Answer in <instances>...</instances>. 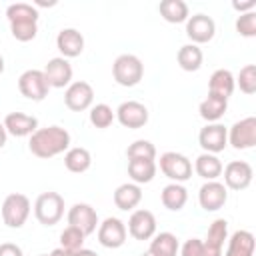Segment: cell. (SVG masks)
I'll return each instance as SVG.
<instances>
[{"instance_id":"3","label":"cell","mask_w":256,"mask_h":256,"mask_svg":"<svg viewBox=\"0 0 256 256\" xmlns=\"http://www.w3.org/2000/svg\"><path fill=\"white\" fill-rule=\"evenodd\" d=\"M34 216L42 226H54L64 216V198L58 192H42L34 202Z\"/></svg>"},{"instance_id":"22","label":"cell","mask_w":256,"mask_h":256,"mask_svg":"<svg viewBox=\"0 0 256 256\" xmlns=\"http://www.w3.org/2000/svg\"><path fill=\"white\" fill-rule=\"evenodd\" d=\"M224 256H254V234L248 230H236L228 238Z\"/></svg>"},{"instance_id":"44","label":"cell","mask_w":256,"mask_h":256,"mask_svg":"<svg viewBox=\"0 0 256 256\" xmlns=\"http://www.w3.org/2000/svg\"><path fill=\"white\" fill-rule=\"evenodd\" d=\"M6 136H8V132L4 128V122H0V148L6 144Z\"/></svg>"},{"instance_id":"36","label":"cell","mask_w":256,"mask_h":256,"mask_svg":"<svg viewBox=\"0 0 256 256\" xmlns=\"http://www.w3.org/2000/svg\"><path fill=\"white\" fill-rule=\"evenodd\" d=\"M234 84H238V88L244 94H254L256 92V66L246 64L244 68H240L238 78H234Z\"/></svg>"},{"instance_id":"1","label":"cell","mask_w":256,"mask_h":256,"mask_svg":"<svg viewBox=\"0 0 256 256\" xmlns=\"http://www.w3.org/2000/svg\"><path fill=\"white\" fill-rule=\"evenodd\" d=\"M28 148L38 158H52L70 148V132L62 126L38 128L28 142Z\"/></svg>"},{"instance_id":"12","label":"cell","mask_w":256,"mask_h":256,"mask_svg":"<svg viewBox=\"0 0 256 256\" xmlns=\"http://www.w3.org/2000/svg\"><path fill=\"white\" fill-rule=\"evenodd\" d=\"M198 144L204 152L218 154L228 146V130L218 122L206 124L198 134Z\"/></svg>"},{"instance_id":"41","label":"cell","mask_w":256,"mask_h":256,"mask_svg":"<svg viewBox=\"0 0 256 256\" xmlns=\"http://www.w3.org/2000/svg\"><path fill=\"white\" fill-rule=\"evenodd\" d=\"M232 8L238 10L240 14H246V12H252L256 8V0H248V2H232Z\"/></svg>"},{"instance_id":"19","label":"cell","mask_w":256,"mask_h":256,"mask_svg":"<svg viewBox=\"0 0 256 256\" xmlns=\"http://www.w3.org/2000/svg\"><path fill=\"white\" fill-rule=\"evenodd\" d=\"M56 46L62 58H76L84 50V36L76 28H62L56 36Z\"/></svg>"},{"instance_id":"13","label":"cell","mask_w":256,"mask_h":256,"mask_svg":"<svg viewBox=\"0 0 256 256\" xmlns=\"http://www.w3.org/2000/svg\"><path fill=\"white\" fill-rule=\"evenodd\" d=\"M216 34V24L210 16L206 14H194L188 16L186 20V36L192 40V44H206L214 38Z\"/></svg>"},{"instance_id":"6","label":"cell","mask_w":256,"mask_h":256,"mask_svg":"<svg viewBox=\"0 0 256 256\" xmlns=\"http://www.w3.org/2000/svg\"><path fill=\"white\" fill-rule=\"evenodd\" d=\"M18 90H20V94L24 98L34 100V102H40V100H44L48 96L50 86H48V82L44 78V72L32 68V70H26V72L20 74V78H18Z\"/></svg>"},{"instance_id":"27","label":"cell","mask_w":256,"mask_h":256,"mask_svg":"<svg viewBox=\"0 0 256 256\" xmlns=\"http://www.w3.org/2000/svg\"><path fill=\"white\" fill-rule=\"evenodd\" d=\"M176 60H178V66H180L184 72H196V70H200V66H202L204 54H202V50H200L196 44H184V46L178 50Z\"/></svg>"},{"instance_id":"45","label":"cell","mask_w":256,"mask_h":256,"mask_svg":"<svg viewBox=\"0 0 256 256\" xmlns=\"http://www.w3.org/2000/svg\"><path fill=\"white\" fill-rule=\"evenodd\" d=\"M56 2L52 0V2H42V0H36V6H54Z\"/></svg>"},{"instance_id":"46","label":"cell","mask_w":256,"mask_h":256,"mask_svg":"<svg viewBox=\"0 0 256 256\" xmlns=\"http://www.w3.org/2000/svg\"><path fill=\"white\" fill-rule=\"evenodd\" d=\"M4 72V58H2V54H0V74Z\"/></svg>"},{"instance_id":"15","label":"cell","mask_w":256,"mask_h":256,"mask_svg":"<svg viewBox=\"0 0 256 256\" xmlns=\"http://www.w3.org/2000/svg\"><path fill=\"white\" fill-rule=\"evenodd\" d=\"M68 226H74L84 236H88L98 228V214L90 204L78 202L68 210Z\"/></svg>"},{"instance_id":"7","label":"cell","mask_w":256,"mask_h":256,"mask_svg":"<svg viewBox=\"0 0 256 256\" xmlns=\"http://www.w3.org/2000/svg\"><path fill=\"white\" fill-rule=\"evenodd\" d=\"M228 144L236 150H248L256 146V118L248 116L232 124L228 130Z\"/></svg>"},{"instance_id":"25","label":"cell","mask_w":256,"mask_h":256,"mask_svg":"<svg viewBox=\"0 0 256 256\" xmlns=\"http://www.w3.org/2000/svg\"><path fill=\"white\" fill-rule=\"evenodd\" d=\"M222 162H220V158L216 156V154H208V152H202L198 158H196V162H194V170H196V174L200 176V178H204L206 182L208 180H216L220 174H222Z\"/></svg>"},{"instance_id":"35","label":"cell","mask_w":256,"mask_h":256,"mask_svg":"<svg viewBox=\"0 0 256 256\" xmlns=\"http://www.w3.org/2000/svg\"><path fill=\"white\" fill-rule=\"evenodd\" d=\"M84 238H86V236H84L78 228L66 226V228L62 230V234H60V246H62L64 250L76 252V250L84 248Z\"/></svg>"},{"instance_id":"8","label":"cell","mask_w":256,"mask_h":256,"mask_svg":"<svg viewBox=\"0 0 256 256\" xmlns=\"http://www.w3.org/2000/svg\"><path fill=\"white\" fill-rule=\"evenodd\" d=\"M222 172H224V186L230 190H246L254 178L252 166L244 160L228 162L226 168H222Z\"/></svg>"},{"instance_id":"17","label":"cell","mask_w":256,"mask_h":256,"mask_svg":"<svg viewBox=\"0 0 256 256\" xmlns=\"http://www.w3.org/2000/svg\"><path fill=\"white\" fill-rule=\"evenodd\" d=\"M42 72H44V78L50 88H64V86L72 84V66L62 56L50 58Z\"/></svg>"},{"instance_id":"32","label":"cell","mask_w":256,"mask_h":256,"mask_svg":"<svg viewBox=\"0 0 256 256\" xmlns=\"http://www.w3.org/2000/svg\"><path fill=\"white\" fill-rule=\"evenodd\" d=\"M226 240H228V222H226L224 218H216V220L210 224L204 242H206L208 246H212V248L222 250V246H224Z\"/></svg>"},{"instance_id":"30","label":"cell","mask_w":256,"mask_h":256,"mask_svg":"<svg viewBox=\"0 0 256 256\" xmlns=\"http://www.w3.org/2000/svg\"><path fill=\"white\" fill-rule=\"evenodd\" d=\"M180 244H178V238L172 234V232H160L156 236H152V242H150V252H154L156 256H176Z\"/></svg>"},{"instance_id":"39","label":"cell","mask_w":256,"mask_h":256,"mask_svg":"<svg viewBox=\"0 0 256 256\" xmlns=\"http://www.w3.org/2000/svg\"><path fill=\"white\" fill-rule=\"evenodd\" d=\"M236 32L244 38H254L256 36V12H246L236 18Z\"/></svg>"},{"instance_id":"10","label":"cell","mask_w":256,"mask_h":256,"mask_svg":"<svg viewBox=\"0 0 256 256\" xmlns=\"http://www.w3.org/2000/svg\"><path fill=\"white\" fill-rule=\"evenodd\" d=\"M226 200H228V188L218 180H208L198 190V202L206 212L220 210L226 204Z\"/></svg>"},{"instance_id":"48","label":"cell","mask_w":256,"mask_h":256,"mask_svg":"<svg viewBox=\"0 0 256 256\" xmlns=\"http://www.w3.org/2000/svg\"><path fill=\"white\" fill-rule=\"evenodd\" d=\"M40 256H48V254H40Z\"/></svg>"},{"instance_id":"38","label":"cell","mask_w":256,"mask_h":256,"mask_svg":"<svg viewBox=\"0 0 256 256\" xmlns=\"http://www.w3.org/2000/svg\"><path fill=\"white\" fill-rule=\"evenodd\" d=\"M10 32L18 42H30L38 34V22H14L10 24Z\"/></svg>"},{"instance_id":"43","label":"cell","mask_w":256,"mask_h":256,"mask_svg":"<svg viewBox=\"0 0 256 256\" xmlns=\"http://www.w3.org/2000/svg\"><path fill=\"white\" fill-rule=\"evenodd\" d=\"M74 256H98L94 250H88V248H80V250H76L74 252Z\"/></svg>"},{"instance_id":"4","label":"cell","mask_w":256,"mask_h":256,"mask_svg":"<svg viewBox=\"0 0 256 256\" xmlns=\"http://www.w3.org/2000/svg\"><path fill=\"white\" fill-rule=\"evenodd\" d=\"M30 216V200L20 192H12L2 202V220L8 228H22Z\"/></svg>"},{"instance_id":"28","label":"cell","mask_w":256,"mask_h":256,"mask_svg":"<svg viewBox=\"0 0 256 256\" xmlns=\"http://www.w3.org/2000/svg\"><path fill=\"white\" fill-rule=\"evenodd\" d=\"M90 164H92V156H90V152H88L86 148H82V146L68 148L66 154H64V166H66L70 172H74V174L86 172V170L90 168Z\"/></svg>"},{"instance_id":"23","label":"cell","mask_w":256,"mask_h":256,"mask_svg":"<svg viewBox=\"0 0 256 256\" xmlns=\"http://www.w3.org/2000/svg\"><path fill=\"white\" fill-rule=\"evenodd\" d=\"M128 176L138 186L148 184L156 176V162L154 160H144V158H132V160H128Z\"/></svg>"},{"instance_id":"21","label":"cell","mask_w":256,"mask_h":256,"mask_svg":"<svg viewBox=\"0 0 256 256\" xmlns=\"http://www.w3.org/2000/svg\"><path fill=\"white\" fill-rule=\"evenodd\" d=\"M142 200V190L138 184L134 182H126V184H120L116 190H114V204L118 210H134Z\"/></svg>"},{"instance_id":"5","label":"cell","mask_w":256,"mask_h":256,"mask_svg":"<svg viewBox=\"0 0 256 256\" xmlns=\"http://www.w3.org/2000/svg\"><path fill=\"white\" fill-rule=\"evenodd\" d=\"M160 170L172 182H186L192 176V162L180 152H164L160 156Z\"/></svg>"},{"instance_id":"14","label":"cell","mask_w":256,"mask_h":256,"mask_svg":"<svg viewBox=\"0 0 256 256\" xmlns=\"http://www.w3.org/2000/svg\"><path fill=\"white\" fill-rule=\"evenodd\" d=\"M116 118L124 128H142L148 122V108L142 102L136 100H126L116 108Z\"/></svg>"},{"instance_id":"40","label":"cell","mask_w":256,"mask_h":256,"mask_svg":"<svg viewBox=\"0 0 256 256\" xmlns=\"http://www.w3.org/2000/svg\"><path fill=\"white\" fill-rule=\"evenodd\" d=\"M0 256H24V252L18 244L4 242V244H0Z\"/></svg>"},{"instance_id":"2","label":"cell","mask_w":256,"mask_h":256,"mask_svg":"<svg viewBox=\"0 0 256 256\" xmlns=\"http://www.w3.org/2000/svg\"><path fill=\"white\" fill-rule=\"evenodd\" d=\"M112 76L116 84L132 88L136 86L144 76V64L134 54H120L112 64Z\"/></svg>"},{"instance_id":"42","label":"cell","mask_w":256,"mask_h":256,"mask_svg":"<svg viewBox=\"0 0 256 256\" xmlns=\"http://www.w3.org/2000/svg\"><path fill=\"white\" fill-rule=\"evenodd\" d=\"M48 256H74V252H70V250H64V248L60 246V248H54V250H52Z\"/></svg>"},{"instance_id":"31","label":"cell","mask_w":256,"mask_h":256,"mask_svg":"<svg viewBox=\"0 0 256 256\" xmlns=\"http://www.w3.org/2000/svg\"><path fill=\"white\" fill-rule=\"evenodd\" d=\"M6 18L10 24L14 22H38V10L32 4L16 2L6 8Z\"/></svg>"},{"instance_id":"26","label":"cell","mask_w":256,"mask_h":256,"mask_svg":"<svg viewBox=\"0 0 256 256\" xmlns=\"http://www.w3.org/2000/svg\"><path fill=\"white\" fill-rule=\"evenodd\" d=\"M160 16L170 24H180L188 20V4L184 0H162L158 4Z\"/></svg>"},{"instance_id":"16","label":"cell","mask_w":256,"mask_h":256,"mask_svg":"<svg viewBox=\"0 0 256 256\" xmlns=\"http://www.w3.org/2000/svg\"><path fill=\"white\" fill-rule=\"evenodd\" d=\"M128 232L134 240H150L156 234V216L150 210H134L128 218Z\"/></svg>"},{"instance_id":"11","label":"cell","mask_w":256,"mask_h":256,"mask_svg":"<svg viewBox=\"0 0 256 256\" xmlns=\"http://www.w3.org/2000/svg\"><path fill=\"white\" fill-rule=\"evenodd\" d=\"M128 230L120 218L108 216L102 224H98V242L104 248H120L126 242Z\"/></svg>"},{"instance_id":"47","label":"cell","mask_w":256,"mask_h":256,"mask_svg":"<svg viewBox=\"0 0 256 256\" xmlns=\"http://www.w3.org/2000/svg\"><path fill=\"white\" fill-rule=\"evenodd\" d=\"M142 256H156V254H154V252H150V250H146V252H144Z\"/></svg>"},{"instance_id":"20","label":"cell","mask_w":256,"mask_h":256,"mask_svg":"<svg viewBox=\"0 0 256 256\" xmlns=\"http://www.w3.org/2000/svg\"><path fill=\"white\" fill-rule=\"evenodd\" d=\"M236 84H234V74L226 68H218L212 72L210 80H208V94L210 96H218V98H224L228 100L234 92Z\"/></svg>"},{"instance_id":"29","label":"cell","mask_w":256,"mask_h":256,"mask_svg":"<svg viewBox=\"0 0 256 256\" xmlns=\"http://www.w3.org/2000/svg\"><path fill=\"white\" fill-rule=\"evenodd\" d=\"M226 108H228V100L208 94V96L200 102L198 112H200V116H202L206 122H216V120H220V118L224 116Z\"/></svg>"},{"instance_id":"9","label":"cell","mask_w":256,"mask_h":256,"mask_svg":"<svg viewBox=\"0 0 256 256\" xmlns=\"http://www.w3.org/2000/svg\"><path fill=\"white\" fill-rule=\"evenodd\" d=\"M92 102H94V88L84 80L72 82L64 92V104L72 112H84L92 106Z\"/></svg>"},{"instance_id":"33","label":"cell","mask_w":256,"mask_h":256,"mask_svg":"<svg viewBox=\"0 0 256 256\" xmlns=\"http://www.w3.org/2000/svg\"><path fill=\"white\" fill-rule=\"evenodd\" d=\"M182 256H222V250L208 246L204 240L198 238H190L182 244Z\"/></svg>"},{"instance_id":"18","label":"cell","mask_w":256,"mask_h":256,"mask_svg":"<svg viewBox=\"0 0 256 256\" xmlns=\"http://www.w3.org/2000/svg\"><path fill=\"white\" fill-rule=\"evenodd\" d=\"M4 128L8 134L16 136V138H24V136H32L38 130V118L24 114V112H10L4 118Z\"/></svg>"},{"instance_id":"34","label":"cell","mask_w":256,"mask_h":256,"mask_svg":"<svg viewBox=\"0 0 256 256\" xmlns=\"http://www.w3.org/2000/svg\"><path fill=\"white\" fill-rule=\"evenodd\" d=\"M114 118H116L114 110L108 104H104V102L90 108V122H92L94 128H100V130L102 128H108L114 122Z\"/></svg>"},{"instance_id":"24","label":"cell","mask_w":256,"mask_h":256,"mask_svg":"<svg viewBox=\"0 0 256 256\" xmlns=\"http://www.w3.org/2000/svg\"><path fill=\"white\" fill-rule=\"evenodd\" d=\"M186 200H188V190L182 184H178V182H172V184L164 186L162 192H160L162 206L168 208V210H172V212L182 210L184 204H186Z\"/></svg>"},{"instance_id":"37","label":"cell","mask_w":256,"mask_h":256,"mask_svg":"<svg viewBox=\"0 0 256 256\" xmlns=\"http://www.w3.org/2000/svg\"><path fill=\"white\" fill-rule=\"evenodd\" d=\"M126 156H128V160H132V158L154 160L156 158V148H154V144L150 140H134L126 148Z\"/></svg>"}]
</instances>
